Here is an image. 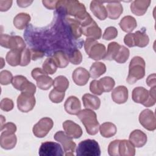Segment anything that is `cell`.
<instances>
[{"label":"cell","mask_w":156,"mask_h":156,"mask_svg":"<svg viewBox=\"0 0 156 156\" xmlns=\"http://www.w3.org/2000/svg\"><path fill=\"white\" fill-rule=\"evenodd\" d=\"M52 58L58 68H65L69 64V61L68 55L63 51H57L55 52Z\"/></svg>","instance_id":"d6a6232c"},{"label":"cell","mask_w":156,"mask_h":156,"mask_svg":"<svg viewBox=\"0 0 156 156\" xmlns=\"http://www.w3.org/2000/svg\"><path fill=\"white\" fill-rule=\"evenodd\" d=\"M151 2L150 0H135L130 5L131 12L136 16H142L146 12Z\"/></svg>","instance_id":"cb8c5ba5"},{"label":"cell","mask_w":156,"mask_h":156,"mask_svg":"<svg viewBox=\"0 0 156 156\" xmlns=\"http://www.w3.org/2000/svg\"><path fill=\"white\" fill-rule=\"evenodd\" d=\"M53 86L59 91L65 92L69 87V81L64 76H58L53 81Z\"/></svg>","instance_id":"e575fe53"},{"label":"cell","mask_w":156,"mask_h":156,"mask_svg":"<svg viewBox=\"0 0 156 156\" xmlns=\"http://www.w3.org/2000/svg\"><path fill=\"white\" fill-rule=\"evenodd\" d=\"M55 141L60 143L63 147L64 155L66 156H74V152L76 144L72 140V138L68 136L63 131H58L54 135Z\"/></svg>","instance_id":"9c48e42d"},{"label":"cell","mask_w":156,"mask_h":156,"mask_svg":"<svg viewBox=\"0 0 156 156\" xmlns=\"http://www.w3.org/2000/svg\"><path fill=\"white\" fill-rule=\"evenodd\" d=\"M99 132L101 135L104 138H110L114 136L117 132L116 126L110 122H105L99 126Z\"/></svg>","instance_id":"4dcf8cb0"},{"label":"cell","mask_w":156,"mask_h":156,"mask_svg":"<svg viewBox=\"0 0 156 156\" xmlns=\"http://www.w3.org/2000/svg\"><path fill=\"white\" fill-rule=\"evenodd\" d=\"M66 21L68 23V24H69L70 29H71L73 35L76 38H79L82 34V27H81V25L79 23V22L78 21H77L76 20H75L74 18L73 19V18H66Z\"/></svg>","instance_id":"d590c367"},{"label":"cell","mask_w":156,"mask_h":156,"mask_svg":"<svg viewBox=\"0 0 156 156\" xmlns=\"http://www.w3.org/2000/svg\"><path fill=\"white\" fill-rule=\"evenodd\" d=\"M82 32L87 38H93L96 40L99 39L102 35L101 29L94 20L82 27Z\"/></svg>","instance_id":"9a60e30c"},{"label":"cell","mask_w":156,"mask_h":156,"mask_svg":"<svg viewBox=\"0 0 156 156\" xmlns=\"http://www.w3.org/2000/svg\"><path fill=\"white\" fill-rule=\"evenodd\" d=\"M118 152L119 156H134L135 155V146L129 140H119Z\"/></svg>","instance_id":"d4e9b609"},{"label":"cell","mask_w":156,"mask_h":156,"mask_svg":"<svg viewBox=\"0 0 156 156\" xmlns=\"http://www.w3.org/2000/svg\"><path fill=\"white\" fill-rule=\"evenodd\" d=\"M129 141L136 147L144 146L147 141V137L145 133L139 129L133 130L129 135Z\"/></svg>","instance_id":"ffe728a7"},{"label":"cell","mask_w":156,"mask_h":156,"mask_svg":"<svg viewBox=\"0 0 156 156\" xmlns=\"http://www.w3.org/2000/svg\"><path fill=\"white\" fill-rule=\"evenodd\" d=\"M16 2L19 7H26L30 5L33 2V1H17Z\"/></svg>","instance_id":"11a10c76"},{"label":"cell","mask_w":156,"mask_h":156,"mask_svg":"<svg viewBox=\"0 0 156 156\" xmlns=\"http://www.w3.org/2000/svg\"><path fill=\"white\" fill-rule=\"evenodd\" d=\"M83 106L86 108L91 110H98L101 105L100 99L96 96L90 93L84 94L82 96Z\"/></svg>","instance_id":"484cf974"},{"label":"cell","mask_w":156,"mask_h":156,"mask_svg":"<svg viewBox=\"0 0 156 156\" xmlns=\"http://www.w3.org/2000/svg\"><path fill=\"white\" fill-rule=\"evenodd\" d=\"M56 9L58 10H63L67 15L73 16L80 24L90 16L84 4L76 0L58 1Z\"/></svg>","instance_id":"6da1fadb"},{"label":"cell","mask_w":156,"mask_h":156,"mask_svg":"<svg viewBox=\"0 0 156 156\" xmlns=\"http://www.w3.org/2000/svg\"><path fill=\"white\" fill-rule=\"evenodd\" d=\"M31 59V54L30 51L28 48L24 49L21 52V63L20 66H25L29 65Z\"/></svg>","instance_id":"ee69618b"},{"label":"cell","mask_w":156,"mask_h":156,"mask_svg":"<svg viewBox=\"0 0 156 156\" xmlns=\"http://www.w3.org/2000/svg\"><path fill=\"white\" fill-rule=\"evenodd\" d=\"M77 156H99L101 149L95 140L87 139L80 141L76 149Z\"/></svg>","instance_id":"8992f818"},{"label":"cell","mask_w":156,"mask_h":156,"mask_svg":"<svg viewBox=\"0 0 156 156\" xmlns=\"http://www.w3.org/2000/svg\"><path fill=\"white\" fill-rule=\"evenodd\" d=\"M12 84L13 87L21 92H26L34 94L36 91L35 85L29 82L27 78L22 75H17L13 77Z\"/></svg>","instance_id":"4fadbf2b"},{"label":"cell","mask_w":156,"mask_h":156,"mask_svg":"<svg viewBox=\"0 0 156 156\" xmlns=\"http://www.w3.org/2000/svg\"><path fill=\"white\" fill-rule=\"evenodd\" d=\"M30 51V54H31V59L33 60H36L38 58H42L44 55V52L39 49H31Z\"/></svg>","instance_id":"681fc988"},{"label":"cell","mask_w":156,"mask_h":156,"mask_svg":"<svg viewBox=\"0 0 156 156\" xmlns=\"http://www.w3.org/2000/svg\"><path fill=\"white\" fill-rule=\"evenodd\" d=\"M32 77L36 80L37 87L43 90L49 89L53 85V80L41 68H35L32 72Z\"/></svg>","instance_id":"ba28073f"},{"label":"cell","mask_w":156,"mask_h":156,"mask_svg":"<svg viewBox=\"0 0 156 156\" xmlns=\"http://www.w3.org/2000/svg\"><path fill=\"white\" fill-rule=\"evenodd\" d=\"M42 68L48 74H53L56 72L57 66L52 57H48L43 62Z\"/></svg>","instance_id":"74e56055"},{"label":"cell","mask_w":156,"mask_h":156,"mask_svg":"<svg viewBox=\"0 0 156 156\" xmlns=\"http://www.w3.org/2000/svg\"><path fill=\"white\" fill-rule=\"evenodd\" d=\"M13 76L8 70H3L0 73V83L1 85H6L12 83Z\"/></svg>","instance_id":"7bdbcfd3"},{"label":"cell","mask_w":156,"mask_h":156,"mask_svg":"<svg viewBox=\"0 0 156 156\" xmlns=\"http://www.w3.org/2000/svg\"><path fill=\"white\" fill-rule=\"evenodd\" d=\"M90 90L91 93L96 95H101L104 92L101 87L99 80H93L90 82Z\"/></svg>","instance_id":"bcb514c9"},{"label":"cell","mask_w":156,"mask_h":156,"mask_svg":"<svg viewBox=\"0 0 156 156\" xmlns=\"http://www.w3.org/2000/svg\"><path fill=\"white\" fill-rule=\"evenodd\" d=\"M98 80L103 92H109L112 91L115 85L114 79L109 76L104 77Z\"/></svg>","instance_id":"8d00e7d4"},{"label":"cell","mask_w":156,"mask_h":156,"mask_svg":"<svg viewBox=\"0 0 156 156\" xmlns=\"http://www.w3.org/2000/svg\"><path fill=\"white\" fill-rule=\"evenodd\" d=\"M64 107L65 111L68 113L76 115L81 110V103L77 97L71 96L66 100Z\"/></svg>","instance_id":"d6986e66"},{"label":"cell","mask_w":156,"mask_h":156,"mask_svg":"<svg viewBox=\"0 0 156 156\" xmlns=\"http://www.w3.org/2000/svg\"><path fill=\"white\" fill-rule=\"evenodd\" d=\"M121 45L117 42L113 41L108 44L107 50L104 56V60H113L116 56Z\"/></svg>","instance_id":"836d02e7"},{"label":"cell","mask_w":156,"mask_h":156,"mask_svg":"<svg viewBox=\"0 0 156 156\" xmlns=\"http://www.w3.org/2000/svg\"><path fill=\"white\" fill-rule=\"evenodd\" d=\"M132 99L146 107L153 106L156 102L155 87H151L149 91L142 87H135L132 92Z\"/></svg>","instance_id":"7a4b0ae2"},{"label":"cell","mask_w":156,"mask_h":156,"mask_svg":"<svg viewBox=\"0 0 156 156\" xmlns=\"http://www.w3.org/2000/svg\"><path fill=\"white\" fill-rule=\"evenodd\" d=\"M146 63L144 60L135 56L132 58L129 66V74L126 81L129 84H133L145 76Z\"/></svg>","instance_id":"3957f363"},{"label":"cell","mask_w":156,"mask_h":156,"mask_svg":"<svg viewBox=\"0 0 156 156\" xmlns=\"http://www.w3.org/2000/svg\"><path fill=\"white\" fill-rule=\"evenodd\" d=\"M69 61L74 65H79L82 61V55L79 49H73L68 54Z\"/></svg>","instance_id":"ab89813d"},{"label":"cell","mask_w":156,"mask_h":156,"mask_svg":"<svg viewBox=\"0 0 156 156\" xmlns=\"http://www.w3.org/2000/svg\"><path fill=\"white\" fill-rule=\"evenodd\" d=\"M90 77V73L83 67L75 69L72 74V79L74 82L79 86H83L87 84Z\"/></svg>","instance_id":"e0dca14e"},{"label":"cell","mask_w":156,"mask_h":156,"mask_svg":"<svg viewBox=\"0 0 156 156\" xmlns=\"http://www.w3.org/2000/svg\"><path fill=\"white\" fill-rule=\"evenodd\" d=\"M36 100L34 94L21 92L17 98V107L20 111L23 113H27L31 111L35 105Z\"/></svg>","instance_id":"8fae6325"},{"label":"cell","mask_w":156,"mask_h":156,"mask_svg":"<svg viewBox=\"0 0 156 156\" xmlns=\"http://www.w3.org/2000/svg\"><path fill=\"white\" fill-rule=\"evenodd\" d=\"M119 140H115L110 142L108 146V153L109 155L111 156H119L118 152V144Z\"/></svg>","instance_id":"7dc6e473"},{"label":"cell","mask_w":156,"mask_h":156,"mask_svg":"<svg viewBox=\"0 0 156 156\" xmlns=\"http://www.w3.org/2000/svg\"><path fill=\"white\" fill-rule=\"evenodd\" d=\"M30 19V16L28 13L21 12L17 14L13 18V24L16 29L23 30L28 25Z\"/></svg>","instance_id":"83f0119b"},{"label":"cell","mask_w":156,"mask_h":156,"mask_svg":"<svg viewBox=\"0 0 156 156\" xmlns=\"http://www.w3.org/2000/svg\"><path fill=\"white\" fill-rule=\"evenodd\" d=\"M57 1H42V3L47 9L52 10L56 9Z\"/></svg>","instance_id":"f5cc1de1"},{"label":"cell","mask_w":156,"mask_h":156,"mask_svg":"<svg viewBox=\"0 0 156 156\" xmlns=\"http://www.w3.org/2000/svg\"><path fill=\"white\" fill-rule=\"evenodd\" d=\"M0 44L1 46L10 49L23 50L26 48V43L23 39L18 35L1 34Z\"/></svg>","instance_id":"52a82bcc"},{"label":"cell","mask_w":156,"mask_h":156,"mask_svg":"<svg viewBox=\"0 0 156 156\" xmlns=\"http://www.w3.org/2000/svg\"><path fill=\"white\" fill-rule=\"evenodd\" d=\"M54 126V122L50 118L44 117L40 119L32 129L34 135L37 138H43L47 135Z\"/></svg>","instance_id":"7c38bea8"},{"label":"cell","mask_w":156,"mask_h":156,"mask_svg":"<svg viewBox=\"0 0 156 156\" xmlns=\"http://www.w3.org/2000/svg\"><path fill=\"white\" fill-rule=\"evenodd\" d=\"M106 70L107 68L104 63L96 62L91 65L89 73L92 78L96 79L104 74L106 72Z\"/></svg>","instance_id":"1f68e13d"},{"label":"cell","mask_w":156,"mask_h":156,"mask_svg":"<svg viewBox=\"0 0 156 156\" xmlns=\"http://www.w3.org/2000/svg\"><path fill=\"white\" fill-rule=\"evenodd\" d=\"M135 46L140 48L146 47L149 42V38L145 31L137 30L133 35Z\"/></svg>","instance_id":"f1b7e54d"},{"label":"cell","mask_w":156,"mask_h":156,"mask_svg":"<svg viewBox=\"0 0 156 156\" xmlns=\"http://www.w3.org/2000/svg\"><path fill=\"white\" fill-rule=\"evenodd\" d=\"M13 102L11 99L4 98L1 101L0 108L3 111L9 112L13 108Z\"/></svg>","instance_id":"f6af8a7d"},{"label":"cell","mask_w":156,"mask_h":156,"mask_svg":"<svg viewBox=\"0 0 156 156\" xmlns=\"http://www.w3.org/2000/svg\"><path fill=\"white\" fill-rule=\"evenodd\" d=\"M133 33H129L128 34H126L124 38V43L130 48L135 46L134 43H133Z\"/></svg>","instance_id":"f907efd6"},{"label":"cell","mask_w":156,"mask_h":156,"mask_svg":"<svg viewBox=\"0 0 156 156\" xmlns=\"http://www.w3.org/2000/svg\"><path fill=\"white\" fill-rule=\"evenodd\" d=\"M12 1H0V10L5 12L8 10L12 6Z\"/></svg>","instance_id":"816d5d0a"},{"label":"cell","mask_w":156,"mask_h":156,"mask_svg":"<svg viewBox=\"0 0 156 156\" xmlns=\"http://www.w3.org/2000/svg\"><path fill=\"white\" fill-rule=\"evenodd\" d=\"M130 51L124 46H121L115 58V60L118 63H124L129 58Z\"/></svg>","instance_id":"f35d334b"},{"label":"cell","mask_w":156,"mask_h":156,"mask_svg":"<svg viewBox=\"0 0 156 156\" xmlns=\"http://www.w3.org/2000/svg\"><path fill=\"white\" fill-rule=\"evenodd\" d=\"M90 8L93 15L100 20H105L108 16L107 9L102 1H92Z\"/></svg>","instance_id":"603a6c76"},{"label":"cell","mask_w":156,"mask_h":156,"mask_svg":"<svg viewBox=\"0 0 156 156\" xmlns=\"http://www.w3.org/2000/svg\"><path fill=\"white\" fill-rule=\"evenodd\" d=\"M38 154L40 156H62L64 155L60 144L53 141L42 143L39 148Z\"/></svg>","instance_id":"30bf717a"},{"label":"cell","mask_w":156,"mask_h":156,"mask_svg":"<svg viewBox=\"0 0 156 156\" xmlns=\"http://www.w3.org/2000/svg\"><path fill=\"white\" fill-rule=\"evenodd\" d=\"M65 133L71 138H79L82 135V130L79 125L71 120H66L62 124Z\"/></svg>","instance_id":"2e32d148"},{"label":"cell","mask_w":156,"mask_h":156,"mask_svg":"<svg viewBox=\"0 0 156 156\" xmlns=\"http://www.w3.org/2000/svg\"><path fill=\"white\" fill-rule=\"evenodd\" d=\"M107 2V12L108 17L112 20L118 19L123 12V7L119 1H108Z\"/></svg>","instance_id":"44dd1931"},{"label":"cell","mask_w":156,"mask_h":156,"mask_svg":"<svg viewBox=\"0 0 156 156\" xmlns=\"http://www.w3.org/2000/svg\"><path fill=\"white\" fill-rule=\"evenodd\" d=\"M119 25L124 32H130L136 27L137 23L134 17L127 15L124 16L121 20Z\"/></svg>","instance_id":"4316f807"},{"label":"cell","mask_w":156,"mask_h":156,"mask_svg":"<svg viewBox=\"0 0 156 156\" xmlns=\"http://www.w3.org/2000/svg\"><path fill=\"white\" fill-rule=\"evenodd\" d=\"M77 115L89 135H94L98 133L99 123L97 119L96 113L94 111L91 109L85 108L80 110Z\"/></svg>","instance_id":"277c9868"},{"label":"cell","mask_w":156,"mask_h":156,"mask_svg":"<svg viewBox=\"0 0 156 156\" xmlns=\"http://www.w3.org/2000/svg\"><path fill=\"white\" fill-rule=\"evenodd\" d=\"M147 85L150 87H155V74L154 73L152 74L149 75L146 79Z\"/></svg>","instance_id":"db71d44e"},{"label":"cell","mask_w":156,"mask_h":156,"mask_svg":"<svg viewBox=\"0 0 156 156\" xmlns=\"http://www.w3.org/2000/svg\"><path fill=\"white\" fill-rule=\"evenodd\" d=\"M118 30L113 26H109L105 29L102 35V38L105 40H111L115 39L118 36Z\"/></svg>","instance_id":"b9f144b4"},{"label":"cell","mask_w":156,"mask_h":156,"mask_svg":"<svg viewBox=\"0 0 156 156\" xmlns=\"http://www.w3.org/2000/svg\"><path fill=\"white\" fill-rule=\"evenodd\" d=\"M84 48L88 57L94 60L103 59L106 53L105 45L98 43L93 38H87L84 44Z\"/></svg>","instance_id":"5b68a950"},{"label":"cell","mask_w":156,"mask_h":156,"mask_svg":"<svg viewBox=\"0 0 156 156\" xmlns=\"http://www.w3.org/2000/svg\"><path fill=\"white\" fill-rule=\"evenodd\" d=\"M17 142V138L15 133L1 132L0 136V145L5 150H10L15 147Z\"/></svg>","instance_id":"7402d4cb"},{"label":"cell","mask_w":156,"mask_h":156,"mask_svg":"<svg viewBox=\"0 0 156 156\" xmlns=\"http://www.w3.org/2000/svg\"><path fill=\"white\" fill-rule=\"evenodd\" d=\"M139 122L146 130L154 131L156 129L155 113L150 109H144L139 115Z\"/></svg>","instance_id":"5bb4252c"},{"label":"cell","mask_w":156,"mask_h":156,"mask_svg":"<svg viewBox=\"0 0 156 156\" xmlns=\"http://www.w3.org/2000/svg\"><path fill=\"white\" fill-rule=\"evenodd\" d=\"M22 51L20 49H11L7 52L5 59L9 65L16 66L20 65Z\"/></svg>","instance_id":"f546056e"},{"label":"cell","mask_w":156,"mask_h":156,"mask_svg":"<svg viewBox=\"0 0 156 156\" xmlns=\"http://www.w3.org/2000/svg\"><path fill=\"white\" fill-rule=\"evenodd\" d=\"M65 95V92L59 91L56 89L54 88L51 91L49 95V98L52 102L58 104V103H60L63 100Z\"/></svg>","instance_id":"60d3db41"},{"label":"cell","mask_w":156,"mask_h":156,"mask_svg":"<svg viewBox=\"0 0 156 156\" xmlns=\"http://www.w3.org/2000/svg\"><path fill=\"white\" fill-rule=\"evenodd\" d=\"M111 96L115 103L118 104H124L128 99V89L124 85L118 86L113 90Z\"/></svg>","instance_id":"ac0fdd59"},{"label":"cell","mask_w":156,"mask_h":156,"mask_svg":"<svg viewBox=\"0 0 156 156\" xmlns=\"http://www.w3.org/2000/svg\"><path fill=\"white\" fill-rule=\"evenodd\" d=\"M16 131V126L11 122H7L4 125L1 126V132H5V133H15Z\"/></svg>","instance_id":"c3c4849f"}]
</instances>
